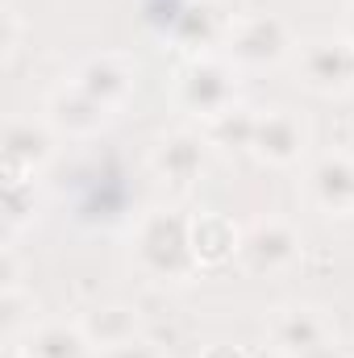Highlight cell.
Masks as SVG:
<instances>
[{
  "label": "cell",
  "instance_id": "cell-8",
  "mask_svg": "<svg viewBox=\"0 0 354 358\" xmlns=\"http://www.w3.org/2000/svg\"><path fill=\"white\" fill-rule=\"evenodd\" d=\"M42 121H46L59 138H96V134L104 129V121H108V108L67 80L63 88H55L46 96Z\"/></svg>",
  "mask_w": 354,
  "mask_h": 358
},
{
  "label": "cell",
  "instance_id": "cell-22",
  "mask_svg": "<svg viewBox=\"0 0 354 358\" xmlns=\"http://www.w3.org/2000/svg\"><path fill=\"white\" fill-rule=\"evenodd\" d=\"M304 358H342V350H338L334 342H325V346H317L313 355H304Z\"/></svg>",
  "mask_w": 354,
  "mask_h": 358
},
{
  "label": "cell",
  "instance_id": "cell-24",
  "mask_svg": "<svg viewBox=\"0 0 354 358\" xmlns=\"http://www.w3.org/2000/svg\"><path fill=\"white\" fill-rule=\"evenodd\" d=\"M346 38L354 42V0L346 4Z\"/></svg>",
  "mask_w": 354,
  "mask_h": 358
},
{
  "label": "cell",
  "instance_id": "cell-5",
  "mask_svg": "<svg viewBox=\"0 0 354 358\" xmlns=\"http://www.w3.org/2000/svg\"><path fill=\"white\" fill-rule=\"evenodd\" d=\"M300 259V234L283 217H259L255 225L242 229L238 242V263L250 275H279Z\"/></svg>",
  "mask_w": 354,
  "mask_h": 358
},
{
  "label": "cell",
  "instance_id": "cell-3",
  "mask_svg": "<svg viewBox=\"0 0 354 358\" xmlns=\"http://www.w3.org/2000/svg\"><path fill=\"white\" fill-rule=\"evenodd\" d=\"M176 100L204 121L221 117L238 104V67L229 59H192L176 80Z\"/></svg>",
  "mask_w": 354,
  "mask_h": 358
},
{
  "label": "cell",
  "instance_id": "cell-21",
  "mask_svg": "<svg viewBox=\"0 0 354 358\" xmlns=\"http://www.w3.org/2000/svg\"><path fill=\"white\" fill-rule=\"evenodd\" d=\"M200 358H246V355H242L238 346H229V342H217V346H208Z\"/></svg>",
  "mask_w": 354,
  "mask_h": 358
},
{
  "label": "cell",
  "instance_id": "cell-7",
  "mask_svg": "<svg viewBox=\"0 0 354 358\" xmlns=\"http://www.w3.org/2000/svg\"><path fill=\"white\" fill-rule=\"evenodd\" d=\"M304 146H309V129H304V121L292 108H267V113H259L255 142H250V155L259 163H267V167H292V163H300Z\"/></svg>",
  "mask_w": 354,
  "mask_h": 358
},
{
  "label": "cell",
  "instance_id": "cell-12",
  "mask_svg": "<svg viewBox=\"0 0 354 358\" xmlns=\"http://www.w3.org/2000/svg\"><path fill=\"white\" fill-rule=\"evenodd\" d=\"M309 200L330 213V217H346L354 213V159L351 155H325L309 167Z\"/></svg>",
  "mask_w": 354,
  "mask_h": 358
},
{
  "label": "cell",
  "instance_id": "cell-4",
  "mask_svg": "<svg viewBox=\"0 0 354 358\" xmlns=\"http://www.w3.org/2000/svg\"><path fill=\"white\" fill-rule=\"evenodd\" d=\"M225 46H229V63L234 67H255V71L259 67H275L288 55H296V42H292L288 21L275 17V13H259V17L238 21L225 34Z\"/></svg>",
  "mask_w": 354,
  "mask_h": 358
},
{
  "label": "cell",
  "instance_id": "cell-23",
  "mask_svg": "<svg viewBox=\"0 0 354 358\" xmlns=\"http://www.w3.org/2000/svg\"><path fill=\"white\" fill-rule=\"evenodd\" d=\"M0 358H29V355H25V346H21V342H4Z\"/></svg>",
  "mask_w": 354,
  "mask_h": 358
},
{
  "label": "cell",
  "instance_id": "cell-15",
  "mask_svg": "<svg viewBox=\"0 0 354 358\" xmlns=\"http://www.w3.org/2000/svg\"><path fill=\"white\" fill-rule=\"evenodd\" d=\"M80 325L88 334L92 350H108V346H121V342L138 338V308H129V304H104V308L84 313Z\"/></svg>",
  "mask_w": 354,
  "mask_h": 358
},
{
  "label": "cell",
  "instance_id": "cell-9",
  "mask_svg": "<svg viewBox=\"0 0 354 358\" xmlns=\"http://www.w3.org/2000/svg\"><path fill=\"white\" fill-rule=\"evenodd\" d=\"M150 167L171 187H192L208 167V142L200 134H187V129L163 134L155 142V150H150Z\"/></svg>",
  "mask_w": 354,
  "mask_h": 358
},
{
  "label": "cell",
  "instance_id": "cell-16",
  "mask_svg": "<svg viewBox=\"0 0 354 358\" xmlns=\"http://www.w3.org/2000/svg\"><path fill=\"white\" fill-rule=\"evenodd\" d=\"M255 125H259V113H250L246 104H234V108H225L221 117H213L208 121V142L213 146H238V150H250V142H255Z\"/></svg>",
  "mask_w": 354,
  "mask_h": 358
},
{
  "label": "cell",
  "instance_id": "cell-13",
  "mask_svg": "<svg viewBox=\"0 0 354 358\" xmlns=\"http://www.w3.org/2000/svg\"><path fill=\"white\" fill-rule=\"evenodd\" d=\"M238 242H242V229L225 213H200L192 221V250L200 267H221L238 259Z\"/></svg>",
  "mask_w": 354,
  "mask_h": 358
},
{
  "label": "cell",
  "instance_id": "cell-2",
  "mask_svg": "<svg viewBox=\"0 0 354 358\" xmlns=\"http://www.w3.org/2000/svg\"><path fill=\"white\" fill-rule=\"evenodd\" d=\"M296 76L317 96H346L354 88V42L342 34H317L296 46Z\"/></svg>",
  "mask_w": 354,
  "mask_h": 358
},
{
  "label": "cell",
  "instance_id": "cell-6",
  "mask_svg": "<svg viewBox=\"0 0 354 358\" xmlns=\"http://www.w3.org/2000/svg\"><path fill=\"white\" fill-rule=\"evenodd\" d=\"M267 342L275 346V355L283 358H304L313 355L317 346L334 342V329L330 321L309 308V304H288V308H275L271 321H267Z\"/></svg>",
  "mask_w": 354,
  "mask_h": 358
},
{
  "label": "cell",
  "instance_id": "cell-10",
  "mask_svg": "<svg viewBox=\"0 0 354 358\" xmlns=\"http://www.w3.org/2000/svg\"><path fill=\"white\" fill-rule=\"evenodd\" d=\"M55 129L46 121H13L4 134V171L8 179H34L55 159Z\"/></svg>",
  "mask_w": 354,
  "mask_h": 358
},
{
  "label": "cell",
  "instance_id": "cell-1",
  "mask_svg": "<svg viewBox=\"0 0 354 358\" xmlns=\"http://www.w3.org/2000/svg\"><path fill=\"white\" fill-rule=\"evenodd\" d=\"M134 255H138V267L159 283H183L200 267L192 250V221L179 213H150L138 225Z\"/></svg>",
  "mask_w": 354,
  "mask_h": 358
},
{
  "label": "cell",
  "instance_id": "cell-19",
  "mask_svg": "<svg viewBox=\"0 0 354 358\" xmlns=\"http://www.w3.org/2000/svg\"><path fill=\"white\" fill-rule=\"evenodd\" d=\"M96 358H163V350L146 338H129L121 346H108V350H96Z\"/></svg>",
  "mask_w": 354,
  "mask_h": 358
},
{
  "label": "cell",
  "instance_id": "cell-14",
  "mask_svg": "<svg viewBox=\"0 0 354 358\" xmlns=\"http://www.w3.org/2000/svg\"><path fill=\"white\" fill-rule=\"evenodd\" d=\"M29 358H92V342L84 325H67V321H46V325H29V334L21 338Z\"/></svg>",
  "mask_w": 354,
  "mask_h": 358
},
{
  "label": "cell",
  "instance_id": "cell-11",
  "mask_svg": "<svg viewBox=\"0 0 354 358\" xmlns=\"http://www.w3.org/2000/svg\"><path fill=\"white\" fill-rule=\"evenodd\" d=\"M71 84L80 92H88L92 100H100L108 113L121 108L134 92V67L121 55H92L71 71Z\"/></svg>",
  "mask_w": 354,
  "mask_h": 358
},
{
  "label": "cell",
  "instance_id": "cell-17",
  "mask_svg": "<svg viewBox=\"0 0 354 358\" xmlns=\"http://www.w3.org/2000/svg\"><path fill=\"white\" fill-rule=\"evenodd\" d=\"M176 38L187 50H208L221 38V21L213 13V4H187L176 13Z\"/></svg>",
  "mask_w": 354,
  "mask_h": 358
},
{
  "label": "cell",
  "instance_id": "cell-18",
  "mask_svg": "<svg viewBox=\"0 0 354 358\" xmlns=\"http://www.w3.org/2000/svg\"><path fill=\"white\" fill-rule=\"evenodd\" d=\"M29 308H34V300L25 296V287H0V325H4L8 342H21V325H25Z\"/></svg>",
  "mask_w": 354,
  "mask_h": 358
},
{
  "label": "cell",
  "instance_id": "cell-20",
  "mask_svg": "<svg viewBox=\"0 0 354 358\" xmlns=\"http://www.w3.org/2000/svg\"><path fill=\"white\" fill-rule=\"evenodd\" d=\"M17 42H21V17H17V8L13 4H4V63L17 55Z\"/></svg>",
  "mask_w": 354,
  "mask_h": 358
}]
</instances>
